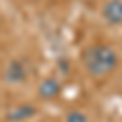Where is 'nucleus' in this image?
<instances>
[{
	"mask_svg": "<svg viewBox=\"0 0 122 122\" xmlns=\"http://www.w3.org/2000/svg\"><path fill=\"white\" fill-rule=\"evenodd\" d=\"M64 122H90V117L81 109H70L65 114Z\"/></svg>",
	"mask_w": 122,
	"mask_h": 122,
	"instance_id": "obj_6",
	"label": "nucleus"
},
{
	"mask_svg": "<svg viewBox=\"0 0 122 122\" xmlns=\"http://www.w3.org/2000/svg\"><path fill=\"white\" fill-rule=\"evenodd\" d=\"M34 114V107H31L29 104H21L18 107H15L11 112L8 114V121L11 122H21V121H26L28 117H31Z\"/></svg>",
	"mask_w": 122,
	"mask_h": 122,
	"instance_id": "obj_5",
	"label": "nucleus"
},
{
	"mask_svg": "<svg viewBox=\"0 0 122 122\" xmlns=\"http://www.w3.org/2000/svg\"><path fill=\"white\" fill-rule=\"evenodd\" d=\"M119 52L109 42L96 41L81 51V65L86 75L94 81L106 80L119 68Z\"/></svg>",
	"mask_w": 122,
	"mask_h": 122,
	"instance_id": "obj_1",
	"label": "nucleus"
},
{
	"mask_svg": "<svg viewBox=\"0 0 122 122\" xmlns=\"http://www.w3.org/2000/svg\"><path fill=\"white\" fill-rule=\"evenodd\" d=\"M3 80L8 85H23L28 80V67H26V64L20 59L10 60L8 65L5 67V72H3Z\"/></svg>",
	"mask_w": 122,
	"mask_h": 122,
	"instance_id": "obj_2",
	"label": "nucleus"
},
{
	"mask_svg": "<svg viewBox=\"0 0 122 122\" xmlns=\"http://www.w3.org/2000/svg\"><path fill=\"white\" fill-rule=\"evenodd\" d=\"M60 93H62V83L54 76H47L44 80H41L38 86V96L44 101H52L59 98Z\"/></svg>",
	"mask_w": 122,
	"mask_h": 122,
	"instance_id": "obj_4",
	"label": "nucleus"
},
{
	"mask_svg": "<svg viewBox=\"0 0 122 122\" xmlns=\"http://www.w3.org/2000/svg\"><path fill=\"white\" fill-rule=\"evenodd\" d=\"M101 16L111 26H122V0H106L101 7Z\"/></svg>",
	"mask_w": 122,
	"mask_h": 122,
	"instance_id": "obj_3",
	"label": "nucleus"
}]
</instances>
